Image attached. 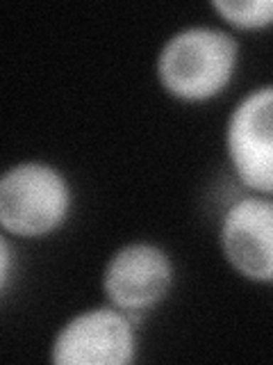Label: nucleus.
Here are the masks:
<instances>
[{"label":"nucleus","instance_id":"1","mask_svg":"<svg viewBox=\"0 0 273 365\" xmlns=\"http://www.w3.org/2000/svg\"><path fill=\"white\" fill-rule=\"evenodd\" d=\"M242 43L219 26H185L168 34L155 55V78L164 94L182 103H208L232 85Z\"/></svg>","mask_w":273,"mask_h":365},{"label":"nucleus","instance_id":"2","mask_svg":"<svg viewBox=\"0 0 273 365\" xmlns=\"http://www.w3.org/2000/svg\"><path fill=\"white\" fill-rule=\"evenodd\" d=\"M73 185L64 171L43 160H21L0 176V226L18 240L57 233L71 220Z\"/></svg>","mask_w":273,"mask_h":365},{"label":"nucleus","instance_id":"3","mask_svg":"<svg viewBox=\"0 0 273 365\" xmlns=\"http://www.w3.org/2000/svg\"><path fill=\"white\" fill-rule=\"evenodd\" d=\"M136 319L109 302L68 317L48 347L57 365H130L139 354Z\"/></svg>","mask_w":273,"mask_h":365},{"label":"nucleus","instance_id":"4","mask_svg":"<svg viewBox=\"0 0 273 365\" xmlns=\"http://www.w3.org/2000/svg\"><path fill=\"white\" fill-rule=\"evenodd\" d=\"M176 265L171 254L157 242L132 240L114 249L100 274L105 302L141 322L173 290Z\"/></svg>","mask_w":273,"mask_h":365},{"label":"nucleus","instance_id":"5","mask_svg":"<svg viewBox=\"0 0 273 365\" xmlns=\"http://www.w3.org/2000/svg\"><path fill=\"white\" fill-rule=\"evenodd\" d=\"M225 158L244 192L273 197V83L235 103L223 130Z\"/></svg>","mask_w":273,"mask_h":365},{"label":"nucleus","instance_id":"6","mask_svg":"<svg viewBox=\"0 0 273 365\" xmlns=\"http://www.w3.org/2000/svg\"><path fill=\"white\" fill-rule=\"evenodd\" d=\"M219 247L237 277L273 285V197L244 192L228 203L219 224Z\"/></svg>","mask_w":273,"mask_h":365},{"label":"nucleus","instance_id":"7","mask_svg":"<svg viewBox=\"0 0 273 365\" xmlns=\"http://www.w3.org/2000/svg\"><path fill=\"white\" fill-rule=\"evenodd\" d=\"M210 7L232 32L273 28V0H212Z\"/></svg>","mask_w":273,"mask_h":365}]
</instances>
